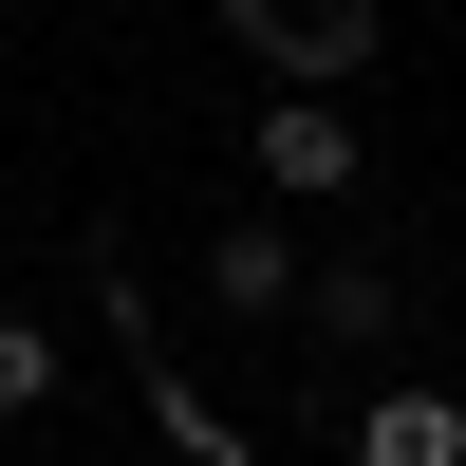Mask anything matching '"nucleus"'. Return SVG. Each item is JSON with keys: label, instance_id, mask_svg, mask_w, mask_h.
Segmentation results:
<instances>
[{"label": "nucleus", "instance_id": "1", "mask_svg": "<svg viewBox=\"0 0 466 466\" xmlns=\"http://www.w3.org/2000/svg\"><path fill=\"white\" fill-rule=\"evenodd\" d=\"M224 37H243L280 94H336V75H373V37H392V0H224Z\"/></svg>", "mask_w": 466, "mask_h": 466}, {"label": "nucleus", "instance_id": "2", "mask_svg": "<svg viewBox=\"0 0 466 466\" xmlns=\"http://www.w3.org/2000/svg\"><path fill=\"white\" fill-rule=\"evenodd\" d=\"M355 168H373V149H355L336 94H280V112H261V206H355Z\"/></svg>", "mask_w": 466, "mask_h": 466}, {"label": "nucleus", "instance_id": "3", "mask_svg": "<svg viewBox=\"0 0 466 466\" xmlns=\"http://www.w3.org/2000/svg\"><path fill=\"white\" fill-rule=\"evenodd\" d=\"M187 261H206V299H224V318H299V224H280V206H243V224H206Z\"/></svg>", "mask_w": 466, "mask_h": 466}, {"label": "nucleus", "instance_id": "4", "mask_svg": "<svg viewBox=\"0 0 466 466\" xmlns=\"http://www.w3.org/2000/svg\"><path fill=\"white\" fill-rule=\"evenodd\" d=\"M355 466H466V392H430V373H392V392L355 410Z\"/></svg>", "mask_w": 466, "mask_h": 466}, {"label": "nucleus", "instance_id": "5", "mask_svg": "<svg viewBox=\"0 0 466 466\" xmlns=\"http://www.w3.org/2000/svg\"><path fill=\"white\" fill-rule=\"evenodd\" d=\"M299 318H318L336 355H392V318H410V299H392V261H318V280H299Z\"/></svg>", "mask_w": 466, "mask_h": 466}, {"label": "nucleus", "instance_id": "6", "mask_svg": "<svg viewBox=\"0 0 466 466\" xmlns=\"http://www.w3.org/2000/svg\"><path fill=\"white\" fill-rule=\"evenodd\" d=\"M131 373H149V410H168V448H187V466H261V430H243L224 392H187L168 355H131Z\"/></svg>", "mask_w": 466, "mask_h": 466}, {"label": "nucleus", "instance_id": "7", "mask_svg": "<svg viewBox=\"0 0 466 466\" xmlns=\"http://www.w3.org/2000/svg\"><path fill=\"white\" fill-rule=\"evenodd\" d=\"M37 392H56V336H37V318H0V410H37Z\"/></svg>", "mask_w": 466, "mask_h": 466}]
</instances>
